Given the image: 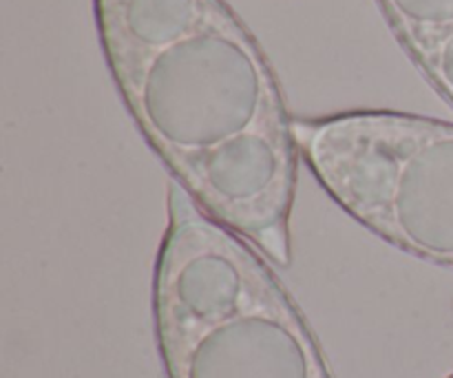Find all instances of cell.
Returning a JSON list of instances; mask_svg holds the SVG:
<instances>
[{
    "mask_svg": "<svg viewBox=\"0 0 453 378\" xmlns=\"http://www.w3.org/2000/svg\"><path fill=\"white\" fill-rule=\"evenodd\" d=\"M137 128L190 197L277 266L292 264L299 146L268 58L224 0H96Z\"/></svg>",
    "mask_w": 453,
    "mask_h": 378,
    "instance_id": "obj_1",
    "label": "cell"
},
{
    "mask_svg": "<svg viewBox=\"0 0 453 378\" xmlns=\"http://www.w3.org/2000/svg\"><path fill=\"white\" fill-rule=\"evenodd\" d=\"M153 317L168 378H332L303 314L257 248L168 184Z\"/></svg>",
    "mask_w": 453,
    "mask_h": 378,
    "instance_id": "obj_2",
    "label": "cell"
},
{
    "mask_svg": "<svg viewBox=\"0 0 453 378\" xmlns=\"http://www.w3.org/2000/svg\"><path fill=\"white\" fill-rule=\"evenodd\" d=\"M305 166L332 199L403 252L453 268V124L396 111L295 120Z\"/></svg>",
    "mask_w": 453,
    "mask_h": 378,
    "instance_id": "obj_3",
    "label": "cell"
},
{
    "mask_svg": "<svg viewBox=\"0 0 453 378\" xmlns=\"http://www.w3.org/2000/svg\"><path fill=\"white\" fill-rule=\"evenodd\" d=\"M405 51L453 104V0H379Z\"/></svg>",
    "mask_w": 453,
    "mask_h": 378,
    "instance_id": "obj_4",
    "label": "cell"
},
{
    "mask_svg": "<svg viewBox=\"0 0 453 378\" xmlns=\"http://www.w3.org/2000/svg\"><path fill=\"white\" fill-rule=\"evenodd\" d=\"M449 378H453V374H451V376H449Z\"/></svg>",
    "mask_w": 453,
    "mask_h": 378,
    "instance_id": "obj_5",
    "label": "cell"
}]
</instances>
